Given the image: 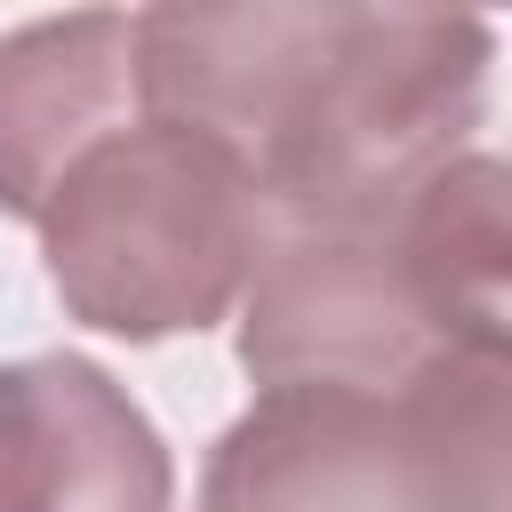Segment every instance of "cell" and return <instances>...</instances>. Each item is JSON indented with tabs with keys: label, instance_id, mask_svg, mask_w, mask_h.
Masks as SVG:
<instances>
[{
	"label": "cell",
	"instance_id": "5b68a950",
	"mask_svg": "<svg viewBox=\"0 0 512 512\" xmlns=\"http://www.w3.org/2000/svg\"><path fill=\"white\" fill-rule=\"evenodd\" d=\"M136 120V16L72 8L0 32V216L40 224L64 168Z\"/></svg>",
	"mask_w": 512,
	"mask_h": 512
},
{
	"label": "cell",
	"instance_id": "7a4b0ae2",
	"mask_svg": "<svg viewBox=\"0 0 512 512\" xmlns=\"http://www.w3.org/2000/svg\"><path fill=\"white\" fill-rule=\"evenodd\" d=\"M272 232L264 184L224 136L144 112L88 144L40 208L48 288L80 328L128 344L216 328L248 296Z\"/></svg>",
	"mask_w": 512,
	"mask_h": 512
},
{
	"label": "cell",
	"instance_id": "8992f818",
	"mask_svg": "<svg viewBox=\"0 0 512 512\" xmlns=\"http://www.w3.org/2000/svg\"><path fill=\"white\" fill-rule=\"evenodd\" d=\"M376 224L432 344L512 336V152H456Z\"/></svg>",
	"mask_w": 512,
	"mask_h": 512
},
{
	"label": "cell",
	"instance_id": "3957f363",
	"mask_svg": "<svg viewBox=\"0 0 512 512\" xmlns=\"http://www.w3.org/2000/svg\"><path fill=\"white\" fill-rule=\"evenodd\" d=\"M176 456L144 400L88 352L0 368V512H168Z\"/></svg>",
	"mask_w": 512,
	"mask_h": 512
},
{
	"label": "cell",
	"instance_id": "277c9868",
	"mask_svg": "<svg viewBox=\"0 0 512 512\" xmlns=\"http://www.w3.org/2000/svg\"><path fill=\"white\" fill-rule=\"evenodd\" d=\"M200 512H424L392 408L368 384L256 392L200 464Z\"/></svg>",
	"mask_w": 512,
	"mask_h": 512
},
{
	"label": "cell",
	"instance_id": "6da1fadb",
	"mask_svg": "<svg viewBox=\"0 0 512 512\" xmlns=\"http://www.w3.org/2000/svg\"><path fill=\"white\" fill-rule=\"evenodd\" d=\"M496 32L432 8H136V112L224 136L280 232L368 224L472 152Z\"/></svg>",
	"mask_w": 512,
	"mask_h": 512
},
{
	"label": "cell",
	"instance_id": "52a82bcc",
	"mask_svg": "<svg viewBox=\"0 0 512 512\" xmlns=\"http://www.w3.org/2000/svg\"><path fill=\"white\" fill-rule=\"evenodd\" d=\"M424 512H512V336L432 344L400 384H376Z\"/></svg>",
	"mask_w": 512,
	"mask_h": 512
}]
</instances>
